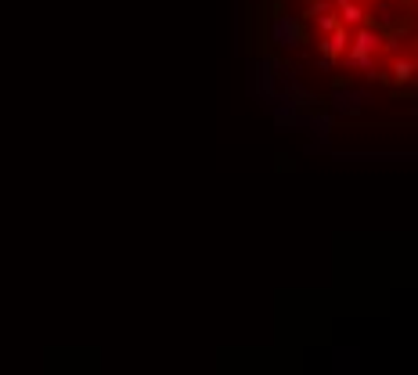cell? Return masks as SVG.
<instances>
[{
	"label": "cell",
	"mask_w": 418,
	"mask_h": 375,
	"mask_svg": "<svg viewBox=\"0 0 418 375\" xmlns=\"http://www.w3.org/2000/svg\"><path fill=\"white\" fill-rule=\"evenodd\" d=\"M382 47H386V40H382V33H379V29H372V26L353 29V43H350L353 55H379Z\"/></svg>",
	"instance_id": "6da1fadb"
},
{
	"label": "cell",
	"mask_w": 418,
	"mask_h": 375,
	"mask_svg": "<svg viewBox=\"0 0 418 375\" xmlns=\"http://www.w3.org/2000/svg\"><path fill=\"white\" fill-rule=\"evenodd\" d=\"M365 4H361V0H353V4H346V8H339V22L346 26V29H361L365 26Z\"/></svg>",
	"instance_id": "7a4b0ae2"
},
{
	"label": "cell",
	"mask_w": 418,
	"mask_h": 375,
	"mask_svg": "<svg viewBox=\"0 0 418 375\" xmlns=\"http://www.w3.org/2000/svg\"><path fill=\"white\" fill-rule=\"evenodd\" d=\"M414 73H418V62H411V58H397V62H393V80L407 83Z\"/></svg>",
	"instance_id": "3957f363"
},
{
	"label": "cell",
	"mask_w": 418,
	"mask_h": 375,
	"mask_svg": "<svg viewBox=\"0 0 418 375\" xmlns=\"http://www.w3.org/2000/svg\"><path fill=\"white\" fill-rule=\"evenodd\" d=\"M365 4H379V0H365Z\"/></svg>",
	"instance_id": "277c9868"
}]
</instances>
